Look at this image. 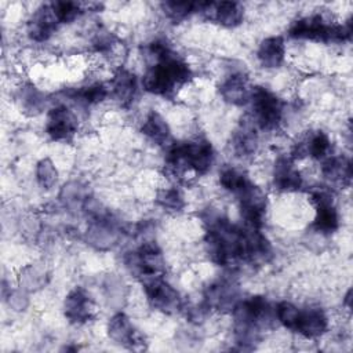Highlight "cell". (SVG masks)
I'll use <instances>...</instances> for the list:
<instances>
[{"label":"cell","instance_id":"obj_1","mask_svg":"<svg viewBox=\"0 0 353 353\" xmlns=\"http://www.w3.org/2000/svg\"><path fill=\"white\" fill-rule=\"evenodd\" d=\"M204 225V252L207 258L222 268L240 263L261 266L273 258V247L261 229L233 223L216 210H205L201 215Z\"/></svg>","mask_w":353,"mask_h":353},{"label":"cell","instance_id":"obj_2","mask_svg":"<svg viewBox=\"0 0 353 353\" xmlns=\"http://www.w3.org/2000/svg\"><path fill=\"white\" fill-rule=\"evenodd\" d=\"M237 350H252L276 324L274 306L263 295L241 298L232 310Z\"/></svg>","mask_w":353,"mask_h":353},{"label":"cell","instance_id":"obj_3","mask_svg":"<svg viewBox=\"0 0 353 353\" xmlns=\"http://www.w3.org/2000/svg\"><path fill=\"white\" fill-rule=\"evenodd\" d=\"M214 161V146L201 137L170 143L164 156L165 170L179 182L185 181L186 175H205L212 168Z\"/></svg>","mask_w":353,"mask_h":353},{"label":"cell","instance_id":"obj_4","mask_svg":"<svg viewBox=\"0 0 353 353\" xmlns=\"http://www.w3.org/2000/svg\"><path fill=\"white\" fill-rule=\"evenodd\" d=\"M190 65L174 50L168 55L149 63L142 76V88L156 97L171 99L192 81Z\"/></svg>","mask_w":353,"mask_h":353},{"label":"cell","instance_id":"obj_5","mask_svg":"<svg viewBox=\"0 0 353 353\" xmlns=\"http://www.w3.org/2000/svg\"><path fill=\"white\" fill-rule=\"evenodd\" d=\"M83 214L87 216V228L84 230V241L98 250L109 251L114 248L125 234L121 222L94 197L85 205Z\"/></svg>","mask_w":353,"mask_h":353},{"label":"cell","instance_id":"obj_6","mask_svg":"<svg viewBox=\"0 0 353 353\" xmlns=\"http://www.w3.org/2000/svg\"><path fill=\"white\" fill-rule=\"evenodd\" d=\"M287 34L296 40L342 44L352 39V19L334 22L327 19L323 14H310L292 21Z\"/></svg>","mask_w":353,"mask_h":353},{"label":"cell","instance_id":"obj_7","mask_svg":"<svg viewBox=\"0 0 353 353\" xmlns=\"http://www.w3.org/2000/svg\"><path fill=\"white\" fill-rule=\"evenodd\" d=\"M250 121L256 130L274 131L284 119L285 103L272 90L263 85H254L250 94Z\"/></svg>","mask_w":353,"mask_h":353},{"label":"cell","instance_id":"obj_8","mask_svg":"<svg viewBox=\"0 0 353 353\" xmlns=\"http://www.w3.org/2000/svg\"><path fill=\"white\" fill-rule=\"evenodd\" d=\"M123 263L127 272L139 281L165 274V259L156 240L141 241L135 248L124 252Z\"/></svg>","mask_w":353,"mask_h":353},{"label":"cell","instance_id":"obj_9","mask_svg":"<svg viewBox=\"0 0 353 353\" xmlns=\"http://www.w3.org/2000/svg\"><path fill=\"white\" fill-rule=\"evenodd\" d=\"M240 299L241 291L237 280L232 276H222L204 288L200 303L207 312L232 313Z\"/></svg>","mask_w":353,"mask_h":353},{"label":"cell","instance_id":"obj_10","mask_svg":"<svg viewBox=\"0 0 353 353\" xmlns=\"http://www.w3.org/2000/svg\"><path fill=\"white\" fill-rule=\"evenodd\" d=\"M143 294L150 307L164 314H175L185 309L179 291L164 276H154L141 281Z\"/></svg>","mask_w":353,"mask_h":353},{"label":"cell","instance_id":"obj_11","mask_svg":"<svg viewBox=\"0 0 353 353\" xmlns=\"http://www.w3.org/2000/svg\"><path fill=\"white\" fill-rule=\"evenodd\" d=\"M240 215L244 225L254 229H262L268 211V196L266 193L250 181L240 192L234 194Z\"/></svg>","mask_w":353,"mask_h":353},{"label":"cell","instance_id":"obj_12","mask_svg":"<svg viewBox=\"0 0 353 353\" xmlns=\"http://www.w3.org/2000/svg\"><path fill=\"white\" fill-rule=\"evenodd\" d=\"M310 201L314 207L312 229L323 236H330L339 229L341 216L331 190L316 189L310 192Z\"/></svg>","mask_w":353,"mask_h":353},{"label":"cell","instance_id":"obj_13","mask_svg":"<svg viewBox=\"0 0 353 353\" xmlns=\"http://www.w3.org/2000/svg\"><path fill=\"white\" fill-rule=\"evenodd\" d=\"M79 131L76 113L66 103L51 106L46 116L44 132L54 142H70Z\"/></svg>","mask_w":353,"mask_h":353},{"label":"cell","instance_id":"obj_14","mask_svg":"<svg viewBox=\"0 0 353 353\" xmlns=\"http://www.w3.org/2000/svg\"><path fill=\"white\" fill-rule=\"evenodd\" d=\"M108 336L117 345L130 350H143L148 346L146 338L132 324L130 317L123 313H114L106 324Z\"/></svg>","mask_w":353,"mask_h":353},{"label":"cell","instance_id":"obj_15","mask_svg":"<svg viewBox=\"0 0 353 353\" xmlns=\"http://www.w3.org/2000/svg\"><path fill=\"white\" fill-rule=\"evenodd\" d=\"M62 312L70 324L84 325L95 317L97 305L85 288L74 287L65 295Z\"/></svg>","mask_w":353,"mask_h":353},{"label":"cell","instance_id":"obj_16","mask_svg":"<svg viewBox=\"0 0 353 353\" xmlns=\"http://www.w3.org/2000/svg\"><path fill=\"white\" fill-rule=\"evenodd\" d=\"M197 14L222 28L233 29L244 21V6L239 1H200Z\"/></svg>","mask_w":353,"mask_h":353},{"label":"cell","instance_id":"obj_17","mask_svg":"<svg viewBox=\"0 0 353 353\" xmlns=\"http://www.w3.org/2000/svg\"><path fill=\"white\" fill-rule=\"evenodd\" d=\"M272 183L273 188L281 193H294L303 188V176L290 154H281L274 160Z\"/></svg>","mask_w":353,"mask_h":353},{"label":"cell","instance_id":"obj_18","mask_svg":"<svg viewBox=\"0 0 353 353\" xmlns=\"http://www.w3.org/2000/svg\"><path fill=\"white\" fill-rule=\"evenodd\" d=\"M328 327L330 319L324 309L319 306L299 307L292 332H296L306 339H317L328 331Z\"/></svg>","mask_w":353,"mask_h":353},{"label":"cell","instance_id":"obj_19","mask_svg":"<svg viewBox=\"0 0 353 353\" xmlns=\"http://www.w3.org/2000/svg\"><path fill=\"white\" fill-rule=\"evenodd\" d=\"M332 152V142L328 134L323 130H314L307 132L302 139L294 143L291 150V157L294 160L301 159H313V160H324Z\"/></svg>","mask_w":353,"mask_h":353},{"label":"cell","instance_id":"obj_20","mask_svg":"<svg viewBox=\"0 0 353 353\" xmlns=\"http://www.w3.org/2000/svg\"><path fill=\"white\" fill-rule=\"evenodd\" d=\"M59 25L51 3L41 4L28 19L26 34L34 43H44L51 39Z\"/></svg>","mask_w":353,"mask_h":353},{"label":"cell","instance_id":"obj_21","mask_svg":"<svg viewBox=\"0 0 353 353\" xmlns=\"http://www.w3.org/2000/svg\"><path fill=\"white\" fill-rule=\"evenodd\" d=\"M250 80L245 72L233 70L226 74L218 85V92L223 102L232 106H245L251 94Z\"/></svg>","mask_w":353,"mask_h":353},{"label":"cell","instance_id":"obj_22","mask_svg":"<svg viewBox=\"0 0 353 353\" xmlns=\"http://www.w3.org/2000/svg\"><path fill=\"white\" fill-rule=\"evenodd\" d=\"M109 90L120 108H130L138 95V76L127 68H119L110 79Z\"/></svg>","mask_w":353,"mask_h":353},{"label":"cell","instance_id":"obj_23","mask_svg":"<svg viewBox=\"0 0 353 353\" xmlns=\"http://www.w3.org/2000/svg\"><path fill=\"white\" fill-rule=\"evenodd\" d=\"M321 176L328 185V188L345 189L352 183V161L343 154H330L321 160Z\"/></svg>","mask_w":353,"mask_h":353},{"label":"cell","instance_id":"obj_24","mask_svg":"<svg viewBox=\"0 0 353 353\" xmlns=\"http://www.w3.org/2000/svg\"><path fill=\"white\" fill-rule=\"evenodd\" d=\"M258 134L254 124L250 121V119L244 120L232 134L230 137V152L234 157L247 160L251 159L256 150H258Z\"/></svg>","mask_w":353,"mask_h":353},{"label":"cell","instance_id":"obj_25","mask_svg":"<svg viewBox=\"0 0 353 353\" xmlns=\"http://www.w3.org/2000/svg\"><path fill=\"white\" fill-rule=\"evenodd\" d=\"M62 95L68 102H73L80 106H92L103 102L110 95V90L105 83L94 81L81 87L68 88L62 91Z\"/></svg>","mask_w":353,"mask_h":353},{"label":"cell","instance_id":"obj_26","mask_svg":"<svg viewBox=\"0 0 353 353\" xmlns=\"http://www.w3.org/2000/svg\"><path fill=\"white\" fill-rule=\"evenodd\" d=\"M258 63L265 69H277L285 61V41L281 36H268L256 48Z\"/></svg>","mask_w":353,"mask_h":353},{"label":"cell","instance_id":"obj_27","mask_svg":"<svg viewBox=\"0 0 353 353\" xmlns=\"http://www.w3.org/2000/svg\"><path fill=\"white\" fill-rule=\"evenodd\" d=\"M142 135L154 145L168 146L171 142V128L167 120L156 110H152L146 114L145 120L141 124Z\"/></svg>","mask_w":353,"mask_h":353},{"label":"cell","instance_id":"obj_28","mask_svg":"<svg viewBox=\"0 0 353 353\" xmlns=\"http://www.w3.org/2000/svg\"><path fill=\"white\" fill-rule=\"evenodd\" d=\"M15 98L21 112H23L28 116L40 114L47 103L46 94L32 83H23L17 90Z\"/></svg>","mask_w":353,"mask_h":353},{"label":"cell","instance_id":"obj_29","mask_svg":"<svg viewBox=\"0 0 353 353\" xmlns=\"http://www.w3.org/2000/svg\"><path fill=\"white\" fill-rule=\"evenodd\" d=\"M91 199L92 196L90 189L85 185L76 181L65 183L59 192L61 204L66 210L74 212H83Z\"/></svg>","mask_w":353,"mask_h":353},{"label":"cell","instance_id":"obj_30","mask_svg":"<svg viewBox=\"0 0 353 353\" xmlns=\"http://www.w3.org/2000/svg\"><path fill=\"white\" fill-rule=\"evenodd\" d=\"M48 270L41 263H30L21 270L18 285L28 292L43 288L48 281Z\"/></svg>","mask_w":353,"mask_h":353},{"label":"cell","instance_id":"obj_31","mask_svg":"<svg viewBox=\"0 0 353 353\" xmlns=\"http://www.w3.org/2000/svg\"><path fill=\"white\" fill-rule=\"evenodd\" d=\"M199 3L200 1L168 0V1H163L160 7L167 19H170L174 23H179L188 19L190 15L199 12Z\"/></svg>","mask_w":353,"mask_h":353},{"label":"cell","instance_id":"obj_32","mask_svg":"<svg viewBox=\"0 0 353 353\" xmlns=\"http://www.w3.org/2000/svg\"><path fill=\"white\" fill-rule=\"evenodd\" d=\"M156 204L168 212H181L186 207V200L178 186L163 188L156 194Z\"/></svg>","mask_w":353,"mask_h":353},{"label":"cell","instance_id":"obj_33","mask_svg":"<svg viewBox=\"0 0 353 353\" xmlns=\"http://www.w3.org/2000/svg\"><path fill=\"white\" fill-rule=\"evenodd\" d=\"M34 178L37 185L44 190H50L58 183L59 172L50 157H43L36 163Z\"/></svg>","mask_w":353,"mask_h":353},{"label":"cell","instance_id":"obj_34","mask_svg":"<svg viewBox=\"0 0 353 353\" xmlns=\"http://www.w3.org/2000/svg\"><path fill=\"white\" fill-rule=\"evenodd\" d=\"M250 181H251L250 176L244 171L233 167L223 168L219 172V185L222 186L223 190L232 193L233 196L237 192H240Z\"/></svg>","mask_w":353,"mask_h":353},{"label":"cell","instance_id":"obj_35","mask_svg":"<svg viewBox=\"0 0 353 353\" xmlns=\"http://www.w3.org/2000/svg\"><path fill=\"white\" fill-rule=\"evenodd\" d=\"M51 6L61 25L74 22L87 11L85 4L77 1H52Z\"/></svg>","mask_w":353,"mask_h":353},{"label":"cell","instance_id":"obj_36","mask_svg":"<svg viewBox=\"0 0 353 353\" xmlns=\"http://www.w3.org/2000/svg\"><path fill=\"white\" fill-rule=\"evenodd\" d=\"M116 44V37L112 32L101 28L95 32V34L91 39V46L94 48V51L101 52V54H106L109 52L113 46Z\"/></svg>","mask_w":353,"mask_h":353},{"label":"cell","instance_id":"obj_37","mask_svg":"<svg viewBox=\"0 0 353 353\" xmlns=\"http://www.w3.org/2000/svg\"><path fill=\"white\" fill-rule=\"evenodd\" d=\"M3 299L17 312H22L29 306V292L19 285L11 288V291Z\"/></svg>","mask_w":353,"mask_h":353},{"label":"cell","instance_id":"obj_38","mask_svg":"<svg viewBox=\"0 0 353 353\" xmlns=\"http://www.w3.org/2000/svg\"><path fill=\"white\" fill-rule=\"evenodd\" d=\"M350 302H352V290L349 288V290L346 291L345 296H343V301H342L343 306H345L347 310H350Z\"/></svg>","mask_w":353,"mask_h":353}]
</instances>
